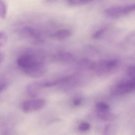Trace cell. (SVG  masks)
<instances>
[{
    "label": "cell",
    "mask_w": 135,
    "mask_h": 135,
    "mask_svg": "<svg viewBox=\"0 0 135 135\" xmlns=\"http://www.w3.org/2000/svg\"><path fill=\"white\" fill-rule=\"evenodd\" d=\"M45 60V56L41 51L31 50L19 55L17 58V65L26 75L39 78L45 75L47 71Z\"/></svg>",
    "instance_id": "6da1fadb"
},
{
    "label": "cell",
    "mask_w": 135,
    "mask_h": 135,
    "mask_svg": "<svg viewBox=\"0 0 135 135\" xmlns=\"http://www.w3.org/2000/svg\"><path fill=\"white\" fill-rule=\"evenodd\" d=\"M119 61L117 59L105 60L94 63L92 69L97 75H108L116 71L119 66Z\"/></svg>",
    "instance_id": "7a4b0ae2"
},
{
    "label": "cell",
    "mask_w": 135,
    "mask_h": 135,
    "mask_svg": "<svg viewBox=\"0 0 135 135\" xmlns=\"http://www.w3.org/2000/svg\"><path fill=\"white\" fill-rule=\"evenodd\" d=\"M135 5L133 4L110 7L106 9L104 12L107 16L110 18H119L132 13L135 11Z\"/></svg>",
    "instance_id": "3957f363"
},
{
    "label": "cell",
    "mask_w": 135,
    "mask_h": 135,
    "mask_svg": "<svg viewBox=\"0 0 135 135\" xmlns=\"http://www.w3.org/2000/svg\"><path fill=\"white\" fill-rule=\"evenodd\" d=\"M45 101L42 99H34L26 100L21 104V109L23 112L28 113L35 112L42 108Z\"/></svg>",
    "instance_id": "277c9868"
},
{
    "label": "cell",
    "mask_w": 135,
    "mask_h": 135,
    "mask_svg": "<svg viewBox=\"0 0 135 135\" xmlns=\"http://www.w3.org/2000/svg\"><path fill=\"white\" fill-rule=\"evenodd\" d=\"M135 86V79L129 78L119 82L114 90L116 94H123L132 91Z\"/></svg>",
    "instance_id": "5b68a950"
},
{
    "label": "cell",
    "mask_w": 135,
    "mask_h": 135,
    "mask_svg": "<svg viewBox=\"0 0 135 135\" xmlns=\"http://www.w3.org/2000/svg\"><path fill=\"white\" fill-rule=\"evenodd\" d=\"M22 35L26 38L33 40L34 45H40L43 43V41L41 38L40 33L35 29L29 26L23 27L21 31Z\"/></svg>",
    "instance_id": "8992f818"
},
{
    "label": "cell",
    "mask_w": 135,
    "mask_h": 135,
    "mask_svg": "<svg viewBox=\"0 0 135 135\" xmlns=\"http://www.w3.org/2000/svg\"><path fill=\"white\" fill-rule=\"evenodd\" d=\"M75 57L69 52H61L53 55L52 60L54 62L57 63H71L75 60Z\"/></svg>",
    "instance_id": "52a82bcc"
},
{
    "label": "cell",
    "mask_w": 135,
    "mask_h": 135,
    "mask_svg": "<svg viewBox=\"0 0 135 135\" xmlns=\"http://www.w3.org/2000/svg\"><path fill=\"white\" fill-rule=\"evenodd\" d=\"M71 31L68 29H64L59 30L52 34V37L59 41L68 39L71 37Z\"/></svg>",
    "instance_id": "ba28073f"
},
{
    "label": "cell",
    "mask_w": 135,
    "mask_h": 135,
    "mask_svg": "<svg viewBox=\"0 0 135 135\" xmlns=\"http://www.w3.org/2000/svg\"><path fill=\"white\" fill-rule=\"evenodd\" d=\"M42 88L41 83H35L31 84L28 86L27 89V94L31 97H35L39 93Z\"/></svg>",
    "instance_id": "9c48e42d"
},
{
    "label": "cell",
    "mask_w": 135,
    "mask_h": 135,
    "mask_svg": "<svg viewBox=\"0 0 135 135\" xmlns=\"http://www.w3.org/2000/svg\"><path fill=\"white\" fill-rule=\"evenodd\" d=\"M91 1H84V0H70L66 1V4L68 6L71 7L76 6H83L84 4L91 2Z\"/></svg>",
    "instance_id": "30bf717a"
},
{
    "label": "cell",
    "mask_w": 135,
    "mask_h": 135,
    "mask_svg": "<svg viewBox=\"0 0 135 135\" xmlns=\"http://www.w3.org/2000/svg\"><path fill=\"white\" fill-rule=\"evenodd\" d=\"M7 14V6L4 1H0V18H6Z\"/></svg>",
    "instance_id": "8fae6325"
},
{
    "label": "cell",
    "mask_w": 135,
    "mask_h": 135,
    "mask_svg": "<svg viewBox=\"0 0 135 135\" xmlns=\"http://www.w3.org/2000/svg\"><path fill=\"white\" fill-rule=\"evenodd\" d=\"M97 109L102 113H106L109 110V107L107 104L103 102H98L95 104Z\"/></svg>",
    "instance_id": "7c38bea8"
},
{
    "label": "cell",
    "mask_w": 135,
    "mask_h": 135,
    "mask_svg": "<svg viewBox=\"0 0 135 135\" xmlns=\"http://www.w3.org/2000/svg\"><path fill=\"white\" fill-rule=\"evenodd\" d=\"M107 28L103 27L96 31L92 35V38L94 39H98L100 38L106 31Z\"/></svg>",
    "instance_id": "4fadbf2b"
},
{
    "label": "cell",
    "mask_w": 135,
    "mask_h": 135,
    "mask_svg": "<svg viewBox=\"0 0 135 135\" xmlns=\"http://www.w3.org/2000/svg\"><path fill=\"white\" fill-rule=\"evenodd\" d=\"M7 36L3 31H0V48L4 46L7 41Z\"/></svg>",
    "instance_id": "5bb4252c"
},
{
    "label": "cell",
    "mask_w": 135,
    "mask_h": 135,
    "mask_svg": "<svg viewBox=\"0 0 135 135\" xmlns=\"http://www.w3.org/2000/svg\"><path fill=\"white\" fill-rule=\"evenodd\" d=\"M127 73L129 78L135 79V67L134 65H130L128 67Z\"/></svg>",
    "instance_id": "9a60e30c"
},
{
    "label": "cell",
    "mask_w": 135,
    "mask_h": 135,
    "mask_svg": "<svg viewBox=\"0 0 135 135\" xmlns=\"http://www.w3.org/2000/svg\"><path fill=\"white\" fill-rule=\"evenodd\" d=\"M90 126L89 123H83L79 126V129L82 131H87L90 129Z\"/></svg>",
    "instance_id": "2e32d148"
},
{
    "label": "cell",
    "mask_w": 135,
    "mask_h": 135,
    "mask_svg": "<svg viewBox=\"0 0 135 135\" xmlns=\"http://www.w3.org/2000/svg\"><path fill=\"white\" fill-rule=\"evenodd\" d=\"M7 86V84L4 81H0V93L4 90Z\"/></svg>",
    "instance_id": "e0dca14e"
},
{
    "label": "cell",
    "mask_w": 135,
    "mask_h": 135,
    "mask_svg": "<svg viewBox=\"0 0 135 135\" xmlns=\"http://www.w3.org/2000/svg\"><path fill=\"white\" fill-rule=\"evenodd\" d=\"M81 103V100L79 99H75L74 101V103L75 105H79Z\"/></svg>",
    "instance_id": "ac0fdd59"
},
{
    "label": "cell",
    "mask_w": 135,
    "mask_h": 135,
    "mask_svg": "<svg viewBox=\"0 0 135 135\" xmlns=\"http://www.w3.org/2000/svg\"><path fill=\"white\" fill-rule=\"evenodd\" d=\"M4 58V56L3 54L0 52V64L3 61Z\"/></svg>",
    "instance_id": "d6986e66"
}]
</instances>
